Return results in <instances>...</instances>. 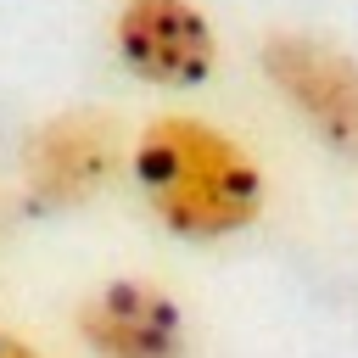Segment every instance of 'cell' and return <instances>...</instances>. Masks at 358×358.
Instances as JSON below:
<instances>
[{"instance_id":"8992f818","label":"cell","mask_w":358,"mask_h":358,"mask_svg":"<svg viewBox=\"0 0 358 358\" xmlns=\"http://www.w3.org/2000/svg\"><path fill=\"white\" fill-rule=\"evenodd\" d=\"M0 358H45L34 341H22L17 330H0Z\"/></svg>"},{"instance_id":"7a4b0ae2","label":"cell","mask_w":358,"mask_h":358,"mask_svg":"<svg viewBox=\"0 0 358 358\" xmlns=\"http://www.w3.org/2000/svg\"><path fill=\"white\" fill-rule=\"evenodd\" d=\"M123 168V123L106 106H73L28 129L22 140V185L39 207L73 213L95 201Z\"/></svg>"},{"instance_id":"5b68a950","label":"cell","mask_w":358,"mask_h":358,"mask_svg":"<svg viewBox=\"0 0 358 358\" xmlns=\"http://www.w3.org/2000/svg\"><path fill=\"white\" fill-rule=\"evenodd\" d=\"M73 330L95 358H185V308L151 280H101L78 296Z\"/></svg>"},{"instance_id":"3957f363","label":"cell","mask_w":358,"mask_h":358,"mask_svg":"<svg viewBox=\"0 0 358 358\" xmlns=\"http://www.w3.org/2000/svg\"><path fill=\"white\" fill-rule=\"evenodd\" d=\"M257 62L308 134L330 157L358 162V56L313 34H268Z\"/></svg>"},{"instance_id":"6da1fadb","label":"cell","mask_w":358,"mask_h":358,"mask_svg":"<svg viewBox=\"0 0 358 358\" xmlns=\"http://www.w3.org/2000/svg\"><path fill=\"white\" fill-rule=\"evenodd\" d=\"M129 173L151 218L179 241H224L257 224L263 213V168L257 157L218 123L190 112H162L134 134Z\"/></svg>"},{"instance_id":"277c9868","label":"cell","mask_w":358,"mask_h":358,"mask_svg":"<svg viewBox=\"0 0 358 358\" xmlns=\"http://www.w3.org/2000/svg\"><path fill=\"white\" fill-rule=\"evenodd\" d=\"M112 45L117 62L157 90H201L218 73V34L190 0H123Z\"/></svg>"}]
</instances>
